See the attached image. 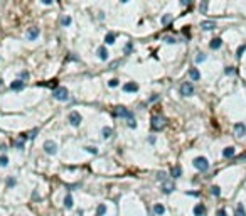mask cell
<instances>
[{"label":"cell","mask_w":246,"mask_h":216,"mask_svg":"<svg viewBox=\"0 0 246 216\" xmlns=\"http://www.w3.org/2000/svg\"><path fill=\"white\" fill-rule=\"evenodd\" d=\"M221 44H223V41H221V37H214V39L211 41V49H219Z\"/></svg>","instance_id":"d6986e66"},{"label":"cell","mask_w":246,"mask_h":216,"mask_svg":"<svg viewBox=\"0 0 246 216\" xmlns=\"http://www.w3.org/2000/svg\"><path fill=\"white\" fill-rule=\"evenodd\" d=\"M189 76H191V80H194V81L201 80V73H199L195 68H191V69H189Z\"/></svg>","instance_id":"2e32d148"},{"label":"cell","mask_w":246,"mask_h":216,"mask_svg":"<svg viewBox=\"0 0 246 216\" xmlns=\"http://www.w3.org/2000/svg\"><path fill=\"white\" fill-rule=\"evenodd\" d=\"M172 177L174 179H177V177H181V174H182V169H181V165H174L172 167Z\"/></svg>","instance_id":"ffe728a7"},{"label":"cell","mask_w":246,"mask_h":216,"mask_svg":"<svg viewBox=\"0 0 246 216\" xmlns=\"http://www.w3.org/2000/svg\"><path fill=\"white\" fill-rule=\"evenodd\" d=\"M20 78H22V80H27V78H29V73H27V71H22V73H20Z\"/></svg>","instance_id":"f35d334b"},{"label":"cell","mask_w":246,"mask_h":216,"mask_svg":"<svg viewBox=\"0 0 246 216\" xmlns=\"http://www.w3.org/2000/svg\"><path fill=\"white\" fill-rule=\"evenodd\" d=\"M26 37H27L29 41H34V39H37V37H39V27H31V29L27 31Z\"/></svg>","instance_id":"ba28073f"},{"label":"cell","mask_w":246,"mask_h":216,"mask_svg":"<svg viewBox=\"0 0 246 216\" xmlns=\"http://www.w3.org/2000/svg\"><path fill=\"white\" fill-rule=\"evenodd\" d=\"M15 147H17V149H20V150L24 149V139H22V137H20V139L17 140V142H15Z\"/></svg>","instance_id":"1f68e13d"},{"label":"cell","mask_w":246,"mask_h":216,"mask_svg":"<svg viewBox=\"0 0 246 216\" xmlns=\"http://www.w3.org/2000/svg\"><path fill=\"white\" fill-rule=\"evenodd\" d=\"M218 216H226V211H224V209H218Z\"/></svg>","instance_id":"ee69618b"},{"label":"cell","mask_w":246,"mask_h":216,"mask_svg":"<svg viewBox=\"0 0 246 216\" xmlns=\"http://www.w3.org/2000/svg\"><path fill=\"white\" fill-rule=\"evenodd\" d=\"M234 216H246V211H244V206H243V204H241V203H239V204H238V206H236V213H234Z\"/></svg>","instance_id":"7402d4cb"},{"label":"cell","mask_w":246,"mask_h":216,"mask_svg":"<svg viewBox=\"0 0 246 216\" xmlns=\"http://www.w3.org/2000/svg\"><path fill=\"white\" fill-rule=\"evenodd\" d=\"M238 159H239V160H244V159H246V152H243L239 157H238Z\"/></svg>","instance_id":"bcb514c9"},{"label":"cell","mask_w":246,"mask_h":216,"mask_svg":"<svg viewBox=\"0 0 246 216\" xmlns=\"http://www.w3.org/2000/svg\"><path fill=\"white\" fill-rule=\"evenodd\" d=\"M199 10H201V12H202V14H204V12H206V10H207V2H202V3H201V5H199Z\"/></svg>","instance_id":"d6a6232c"},{"label":"cell","mask_w":246,"mask_h":216,"mask_svg":"<svg viewBox=\"0 0 246 216\" xmlns=\"http://www.w3.org/2000/svg\"><path fill=\"white\" fill-rule=\"evenodd\" d=\"M181 95H182V96H191V95H194L192 83H189V81L182 83V85H181Z\"/></svg>","instance_id":"277c9868"},{"label":"cell","mask_w":246,"mask_h":216,"mask_svg":"<svg viewBox=\"0 0 246 216\" xmlns=\"http://www.w3.org/2000/svg\"><path fill=\"white\" fill-rule=\"evenodd\" d=\"M153 213H155V216H162L165 213V206L164 204H155L153 206Z\"/></svg>","instance_id":"ac0fdd59"},{"label":"cell","mask_w":246,"mask_h":216,"mask_svg":"<svg viewBox=\"0 0 246 216\" xmlns=\"http://www.w3.org/2000/svg\"><path fill=\"white\" fill-rule=\"evenodd\" d=\"M101 135H103V139H110L111 135H113V128H110V127H105L101 130Z\"/></svg>","instance_id":"44dd1931"},{"label":"cell","mask_w":246,"mask_h":216,"mask_svg":"<svg viewBox=\"0 0 246 216\" xmlns=\"http://www.w3.org/2000/svg\"><path fill=\"white\" fill-rule=\"evenodd\" d=\"M2 83H3V81H2V78H0V86H2Z\"/></svg>","instance_id":"7dc6e473"},{"label":"cell","mask_w":246,"mask_h":216,"mask_svg":"<svg viewBox=\"0 0 246 216\" xmlns=\"http://www.w3.org/2000/svg\"><path fill=\"white\" fill-rule=\"evenodd\" d=\"M105 213H106V206L105 204H99L98 209H96V216H103Z\"/></svg>","instance_id":"cb8c5ba5"},{"label":"cell","mask_w":246,"mask_h":216,"mask_svg":"<svg viewBox=\"0 0 246 216\" xmlns=\"http://www.w3.org/2000/svg\"><path fill=\"white\" fill-rule=\"evenodd\" d=\"M36 134H37V128H36V130H32V132H29V134H27V137H29V139H34V137H36Z\"/></svg>","instance_id":"74e56055"},{"label":"cell","mask_w":246,"mask_h":216,"mask_svg":"<svg viewBox=\"0 0 246 216\" xmlns=\"http://www.w3.org/2000/svg\"><path fill=\"white\" fill-rule=\"evenodd\" d=\"M192 164H194V167H195V169H199V171H202V172L209 169V162H207L206 157H195Z\"/></svg>","instance_id":"7a4b0ae2"},{"label":"cell","mask_w":246,"mask_h":216,"mask_svg":"<svg viewBox=\"0 0 246 216\" xmlns=\"http://www.w3.org/2000/svg\"><path fill=\"white\" fill-rule=\"evenodd\" d=\"M137 90H138L137 83H125L123 85V91H127V93H135Z\"/></svg>","instance_id":"8fae6325"},{"label":"cell","mask_w":246,"mask_h":216,"mask_svg":"<svg viewBox=\"0 0 246 216\" xmlns=\"http://www.w3.org/2000/svg\"><path fill=\"white\" fill-rule=\"evenodd\" d=\"M61 24H62V26H69V24H71V17H68V15H66V17H62L61 19Z\"/></svg>","instance_id":"4dcf8cb0"},{"label":"cell","mask_w":246,"mask_h":216,"mask_svg":"<svg viewBox=\"0 0 246 216\" xmlns=\"http://www.w3.org/2000/svg\"><path fill=\"white\" fill-rule=\"evenodd\" d=\"M211 193L214 194V196H219V194H221V189H219V186H212V188H211Z\"/></svg>","instance_id":"83f0119b"},{"label":"cell","mask_w":246,"mask_h":216,"mask_svg":"<svg viewBox=\"0 0 246 216\" xmlns=\"http://www.w3.org/2000/svg\"><path fill=\"white\" fill-rule=\"evenodd\" d=\"M98 56H99V59H101V61H106L108 59V49L105 47V46H101V47L98 49Z\"/></svg>","instance_id":"5bb4252c"},{"label":"cell","mask_w":246,"mask_h":216,"mask_svg":"<svg viewBox=\"0 0 246 216\" xmlns=\"http://www.w3.org/2000/svg\"><path fill=\"white\" fill-rule=\"evenodd\" d=\"M174 189H176V186H174V182H172V181H164V184H162V191H164L165 194L172 193Z\"/></svg>","instance_id":"30bf717a"},{"label":"cell","mask_w":246,"mask_h":216,"mask_svg":"<svg viewBox=\"0 0 246 216\" xmlns=\"http://www.w3.org/2000/svg\"><path fill=\"white\" fill-rule=\"evenodd\" d=\"M170 19H172V15H164V19H162V24H169Z\"/></svg>","instance_id":"836d02e7"},{"label":"cell","mask_w":246,"mask_h":216,"mask_svg":"<svg viewBox=\"0 0 246 216\" xmlns=\"http://www.w3.org/2000/svg\"><path fill=\"white\" fill-rule=\"evenodd\" d=\"M14 184H15V179H9V181H7V186H9V188H12Z\"/></svg>","instance_id":"7bdbcfd3"},{"label":"cell","mask_w":246,"mask_h":216,"mask_svg":"<svg viewBox=\"0 0 246 216\" xmlns=\"http://www.w3.org/2000/svg\"><path fill=\"white\" fill-rule=\"evenodd\" d=\"M115 115L116 117H123V118H128V120H135L133 118V113L130 110H127V108H123V106H118L115 110Z\"/></svg>","instance_id":"5b68a950"},{"label":"cell","mask_w":246,"mask_h":216,"mask_svg":"<svg viewBox=\"0 0 246 216\" xmlns=\"http://www.w3.org/2000/svg\"><path fill=\"white\" fill-rule=\"evenodd\" d=\"M86 150L91 152V154H98V149L96 147H86Z\"/></svg>","instance_id":"8d00e7d4"},{"label":"cell","mask_w":246,"mask_h":216,"mask_svg":"<svg viewBox=\"0 0 246 216\" xmlns=\"http://www.w3.org/2000/svg\"><path fill=\"white\" fill-rule=\"evenodd\" d=\"M64 206L68 208V209L69 208H73V198H71V194H68V196L64 198Z\"/></svg>","instance_id":"603a6c76"},{"label":"cell","mask_w":246,"mask_h":216,"mask_svg":"<svg viewBox=\"0 0 246 216\" xmlns=\"http://www.w3.org/2000/svg\"><path fill=\"white\" fill-rule=\"evenodd\" d=\"M158 100V95H153V96H150V101H157Z\"/></svg>","instance_id":"f6af8a7d"},{"label":"cell","mask_w":246,"mask_h":216,"mask_svg":"<svg viewBox=\"0 0 246 216\" xmlns=\"http://www.w3.org/2000/svg\"><path fill=\"white\" fill-rule=\"evenodd\" d=\"M234 134L238 137H244L246 135V127L244 123H234Z\"/></svg>","instance_id":"9c48e42d"},{"label":"cell","mask_w":246,"mask_h":216,"mask_svg":"<svg viewBox=\"0 0 246 216\" xmlns=\"http://www.w3.org/2000/svg\"><path fill=\"white\" fill-rule=\"evenodd\" d=\"M224 73H226V74H233V73H234V68H233V66H228V68L224 69Z\"/></svg>","instance_id":"e575fe53"},{"label":"cell","mask_w":246,"mask_h":216,"mask_svg":"<svg viewBox=\"0 0 246 216\" xmlns=\"http://www.w3.org/2000/svg\"><path fill=\"white\" fill-rule=\"evenodd\" d=\"M164 41H165L167 44H174V42H177V41H176V37H172V36H165V37H164Z\"/></svg>","instance_id":"4316f807"},{"label":"cell","mask_w":246,"mask_h":216,"mask_svg":"<svg viewBox=\"0 0 246 216\" xmlns=\"http://www.w3.org/2000/svg\"><path fill=\"white\" fill-rule=\"evenodd\" d=\"M244 49H246V46H244V44H243V46H239V47H238L236 56H238V57H241V56H243V52H244Z\"/></svg>","instance_id":"f546056e"},{"label":"cell","mask_w":246,"mask_h":216,"mask_svg":"<svg viewBox=\"0 0 246 216\" xmlns=\"http://www.w3.org/2000/svg\"><path fill=\"white\" fill-rule=\"evenodd\" d=\"M128 127H130V128H135V127H137V122H135V120H130V122H128Z\"/></svg>","instance_id":"ab89813d"},{"label":"cell","mask_w":246,"mask_h":216,"mask_svg":"<svg viewBox=\"0 0 246 216\" xmlns=\"http://www.w3.org/2000/svg\"><path fill=\"white\" fill-rule=\"evenodd\" d=\"M105 42H106V44H113V42H115V34H111V32H110V34H106Z\"/></svg>","instance_id":"d4e9b609"},{"label":"cell","mask_w":246,"mask_h":216,"mask_svg":"<svg viewBox=\"0 0 246 216\" xmlns=\"http://www.w3.org/2000/svg\"><path fill=\"white\" fill-rule=\"evenodd\" d=\"M202 61H206V54L199 52L197 56H195V63H202Z\"/></svg>","instance_id":"484cf974"},{"label":"cell","mask_w":246,"mask_h":216,"mask_svg":"<svg viewBox=\"0 0 246 216\" xmlns=\"http://www.w3.org/2000/svg\"><path fill=\"white\" fill-rule=\"evenodd\" d=\"M165 122H167V120L162 117V115H153L152 117V128L153 130H162V128L165 127Z\"/></svg>","instance_id":"6da1fadb"},{"label":"cell","mask_w":246,"mask_h":216,"mask_svg":"<svg viewBox=\"0 0 246 216\" xmlns=\"http://www.w3.org/2000/svg\"><path fill=\"white\" fill-rule=\"evenodd\" d=\"M108 85H110L111 88H116V86H118V80H111L110 83H108Z\"/></svg>","instance_id":"d590c367"},{"label":"cell","mask_w":246,"mask_h":216,"mask_svg":"<svg viewBox=\"0 0 246 216\" xmlns=\"http://www.w3.org/2000/svg\"><path fill=\"white\" fill-rule=\"evenodd\" d=\"M24 88V81L22 80H17V81H12L10 83V90H14V91H19V90H22Z\"/></svg>","instance_id":"4fadbf2b"},{"label":"cell","mask_w":246,"mask_h":216,"mask_svg":"<svg viewBox=\"0 0 246 216\" xmlns=\"http://www.w3.org/2000/svg\"><path fill=\"white\" fill-rule=\"evenodd\" d=\"M52 96L56 100H59V101H66V100L69 98V93L66 88H57V90L52 91Z\"/></svg>","instance_id":"3957f363"},{"label":"cell","mask_w":246,"mask_h":216,"mask_svg":"<svg viewBox=\"0 0 246 216\" xmlns=\"http://www.w3.org/2000/svg\"><path fill=\"white\" fill-rule=\"evenodd\" d=\"M234 154H236V149L234 147H226L223 150V155L226 157V159H229V157H234Z\"/></svg>","instance_id":"9a60e30c"},{"label":"cell","mask_w":246,"mask_h":216,"mask_svg":"<svg viewBox=\"0 0 246 216\" xmlns=\"http://www.w3.org/2000/svg\"><path fill=\"white\" fill-rule=\"evenodd\" d=\"M68 120H69V123L73 127H79V123H81V115H79L78 111H71Z\"/></svg>","instance_id":"52a82bcc"},{"label":"cell","mask_w":246,"mask_h":216,"mask_svg":"<svg viewBox=\"0 0 246 216\" xmlns=\"http://www.w3.org/2000/svg\"><path fill=\"white\" fill-rule=\"evenodd\" d=\"M7 164H9V159H7L5 155H0V165H2V167H5Z\"/></svg>","instance_id":"f1b7e54d"},{"label":"cell","mask_w":246,"mask_h":216,"mask_svg":"<svg viewBox=\"0 0 246 216\" xmlns=\"http://www.w3.org/2000/svg\"><path fill=\"white\" fill-rule=\"evenodd\" d=\"M204 213H206V208H204V204L194 206V216H204Z\"/></svg>","instance_id":"e0dca14e"},{"label":"cell","mask_w":246,"mask_h":216,"mask_svg":"<svg viewBox=\"0 0 246 216\" xmlns=\"http://www.w3.org/2000/svg\"><path fill=\"white\" fill-rule=\"evenodd\" d=\"M201 27L204 31H212V29L216 27V22H212V20H204V22H201Z\"/></svg>","instance_id":"7c38bea8"},{"label":"cell","mask_w":246,"mask_h":216,"mask_svg":"<svg viewBox=\"0 0 246 216\" xmlns=\"http://www.w3.org/2000/svg\"><path fill=\"white\" fill-rule=\"evenodd\" d=\"M132 47H133L132 42H128V44H127V47H125V52H130V51H132Z\"/></svg>","instance_id":"b9f144b4"},{"label":"cell","mask_w":246,"mask_h":216,"mask_svg":"<svg viewBox=\"0 0 246 216\" xmlns=\"http://www.w3.org/2000/svg\"><path fill=\"white\" fill-rule=\"evenodd\" d=\"M165 176H167L165 172H158V176H157V177H158V179H162V181H165Z\"/></svg>","instance_id":"60d3db41"},{"label":"cell","mask_w":246,"mask_h":216,"mask_svg":"<svg viewBox=\"0 0 246 216\" xmlns=\"http://www.w3.org/2000/svg\"><path fill=\"white\" fill-rule=\"evenodd\" d=\"M44 150H46V154H49V155H54V154L57 152V144L52 142V140H46L44 142Z\"/></svg>","instance_id":"8992f818"}]
</instances>
